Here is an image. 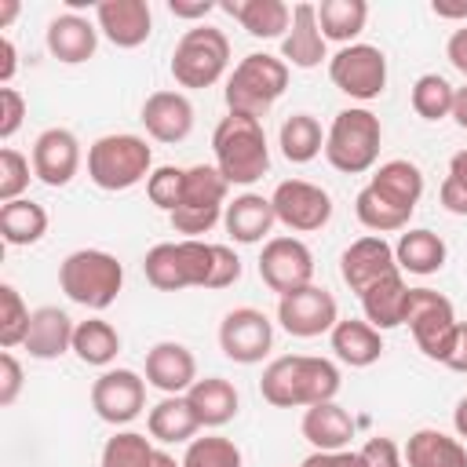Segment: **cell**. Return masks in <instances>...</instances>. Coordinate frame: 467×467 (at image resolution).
<instances>
[{
	"label": "cell",
	"mask_w": 467,
	"mask_h": 467,
	"mask_svg": "<svg viewBox=\"0 0 467 467\" xmlns=\"http://www.w3.org/2000/svg\"><path fill=\"white\" fill-rule=\"evenodd\" d=\"M259 394L274 409H310L321 401H336L339 394V368L328 358L310 354H285L263 368Z\"/></svg>",
	"instance_id": "6da1fadb"
},
{
	"label": "cell",
	"mask_w": 467,
	"mask_h": 467,
	"mask_svg": "<svg viewBox=\"0 0 467 467\" xmlns=\"http://www.w3.org/2000/svg\"><path fill=\"white\" fill-rule=\"evenodd\" d=\"M212 153L215 168L230 186H252L270 171V146L263 120L244 113H226L212 131Z\"/></svg>",
	"instance_id": "7a4b0ae2"
},
{
	"label": "cell",
	"mask_w": 467,
	"mask_h": 467,
	"mask_svg": "<svg viewBox=\"0 0 467 467\" xmlns=\"http://www.w3.org/2000/svg\"><path fill=\"white\" fill-rule=\"evenodd\" d=\"M58 288L66 299L88 310H106L124 288V266L102 248H77L58 266Z\"/></svg>",
	"instance_id": "3957f363"
},
{
	"label": "cell",
	"mask_w": 467,
	"mask_h": 467,
	"mask_svg": "<svg viewBox=\"0 0 467 467\" xmlns=\"http://www.w3.org/2000/svg\"><path fill=\"white\" fill-rule=\"evenodd\" d=\"M150 175H153V150L139 135L128 131L102 135L88 146V179L106 193L131 190Z\"/></svg>",
	"instance_id": "277c9868"
},
{
	"label": "cell",
	"mask_w": 467,
	"mask_h": 467,
	"mask_svg": "<svg viewBox=\"0 0 467 467\" xmlns=\"http://www.w3.org/2000/svg\"><path fill=\"white\" fill-rule=\"evenodd\" d=\"M285 88H288V62L266 51H252L234 66L226 80V106L230 113L263 120L270 106L285 95Z\"/></svg>",
	"instance_id": "5b68a950"
},
{
	"label": "cell",
	"mask_w": 467,
	"mask_h": 467,
	"mask_svg": "<svg viewBox=\"0 0 467 467\" xmlns=\"http://www.w3.org/2000/svg\"><path fill=\"white\" fill-rule=\"evenodd\" d=\"M379 142H383V124L372 109L365 106H350L339 109L325 131V157L336 171L343 175H361L376 164L379 157Z\"/></svg>",
	"instance_id": "8992f818"
},
{
	"label": "cell",
	"mask_w": 467,
	"mask_h": 467,
	"mask_svg": "<svg viewBox=\"0 0 467 467\" xmlns=\"http://www.w3.org/2000/svg\"><path fill=\"white\" fill-rule=\"evenodd\" d=\"M212 259H215V244L197 241V237H182V241L153 244L142 259V270H146V281L157 292L208 288Z\"/></svg>",
	"instance_id": "52a82bcc"
},
{
	"label": "cell",
	"mask_w": 467,
	"mask_h": 467,
	"mask_svg": "<svg viewBox=\"0 0 467 467\" xmlns=\"http://www.w3.org/2000/svg\"><path fill=\"white\" fill-rule=\"evenodd\" d=\"M230 66V40L215 26H193L171 51V77L179 88H212Z\"/></svg>",
	"instance_id": "ba28073f"
},
{
	"label": "cell",
	"mask_w": 467,
	"mask_h": 467,
	"mask_svg": "<svg viewBox=\"0 0 467 467\" xmlns=\"http://www.w3.org/2000/svg\"><path fill=\"white\" fill-rule=\"evenodd\" d=\"M226 190H230V182L223 179V171L215 164H193V168H186L182 204L168 215L171 230L201 241V234H208L223 219V212H226Z\"/></svg>",
	"instance_id": "9c48e42d"
},
{
	"label": "cell",
	"mask_w": 467,
	"mask_h": 467,
	"mask_svg": "<svg viewBox=\"0 0 467 467\" xmlns=\"http://www.w3.org/2000/svg\"><path fill=\"white\" fill-rule=\"evenodd\" d=\"M405 325L416 339V347L431 361H445L456 339V310L452 303L434 292V288H409V306H405Z\"/></svg>",
	"instance_id": "30bf717a"
},
{
	"label": "cell",
	"mask_w": 467,
	"mask_h": 467,
	"mask_svg": "<svg viewBox=\"0 0 467 467\" xmlns=\"http://www.w3.org/2000/svg\"><path fill=\"white\" fill-rule=\"evenodd\" d=\"M328 77L343 95L368 102L387 88V55L372 44H347L328 58Z\"/></svg>",
	"instance_id": "8fae6325"
},
{
	"label": "cell",
	"mask_w": 467,
	"mask_h": 467,
	"mask_svg": "<svg viewBox=\"0 0 467 467\" xmlns=\"http://www.w3.org/2000/svg\"><path fill=\"white\" fill-rule=\"evenodd\" d=\"M277 321L296 339H314L321 332H332L339 321L336 296L321 285H303L288 296H277Z\"/></svg>",
	"instance_id": "7c38bea8"
},
{
	"label": "cell",
	"mask_w": 467,
	"mask_h": 467,
	"mask_svg": "<svg viewBox=\"0 0 467 467\" xmlns=\"http://www.w3.org/2000/svg\"><path fill=\"white\" fill-rule=\"evenodd\" d=\"M274 215L281 226L296 230V234H314L332 219V197L328 190L306 182V179H285L277 182V190L270 193Z\"/></svg>",
	"instance_id": "4fadbf2b"
},
{
	"label": "cell",
	"mask_w": 467,
	"mask_h": 467,
	"mask_svg": "<svg viewBox=\"0 0 467 467\" xmlns=\"http://www.w3.org/2000/svg\"><path fill=\"white\" fill-rule=\"evenodd\" d=\"M259 277L277 296L314 285V252L299 237H270L259 252Z\"/></svg>",
	"instance_id": "5bb4252c"
},
{
	"label": "cell",
	"mask_w": 467,
	"mask_h": 467,
	"mask_svg": "<svg viewBox=\"0 0 467 467\" xmlns=\"http://www.w3.org/2000/svg\"><path fill=\"white\" fill-rule=\"evenodd\" d=\"M274 347V325L255 306H234L219 321V350L237 365H255Z\"/></svg>",
	"instance_id": "9a60e30c"
},
{
	"label": "cell",
	"mask_w": 467,
	"mask_h": 467,
	"mask_svg": "<svg viewBox=\"0 0 467 467\" xmlns=\"http://www.w3.org/2000/svg\"><path fill=\"white\" fill-rule=\"evenodd\" d=\"M146 405V379L135 368H106L91 383V409L99 420L124 427L131 423Z\"/></svg>",
	"instance_id": "2e32d148"
},
{
	"label": "cell",
	"mask_w": 467,
	"mask_h": 467,
	"mask_svg": "<svg viewBox=\"0 0 467 467\" xmlns=\"http://www.w3.org/2000/svg\"><path fill=\"white\" fill-rule=\"evenodd\" d=\"M33 175L44 186H69L80 171V139L69 128H47L33 142Z\"/></svg>",
	"instance_id": "e0dca14e"
},
{
	"label": "cell",
	"mask_w": 467,
	"mask_h": 467,
	"mask_svg": "<svg viewBox=\"0 0 467 467\" xmlns=\"http://www.w3.org/2000/svg\"><path fill=\"white\" fill-rule=\"evenodd\" d=\"M95 26L113 47H139L153 33V11L146 0H99Z\"/></svg>",
	"instance_id": "ac0fdd59"
},
{
	"label": "cell",
	"mask_w": 467,
	"mask_h": 467,
	"mask_svg": "<svg viewBox=\"0 0 467 467\" xmlns=\"http://www.w3.org/2000/svg\"><path fill=\"white\" fill-rule=\"evenodd\" d=\"M398 270V259H394V248L379 237V234H368V237H358L354 244L343 248L339 255V277L347 281L350 292H365L372 281L387 277Z\"/></svg>",
	"instance_id": "d6986e66"
},
{
	"label": "cell",
	"mask_w": 467,
	"mask_h": 467,
	"mask_svg": "<svg viewBox=\"0 0 467 467\" xmlns=\"http://www.w3.org/2000/svg\"><path fill=\"white\" fill-rule=\"evenodd\" d=\"M146 383L161 394H186L197 383V358L175 339H161L146 350Z\"/></svg>",
	"instance_id": "ffe728a7"
},
{
	"label": "cell",
	"mask_w": 467,
	"mask_h": 467,
	"mask_svg": "<svg viewBox=\"0 0 467 467\" xmlns=\"http://www.w3.org/2000/svg\"><path fill=\"white\" fill-rule=\"evenodd\" d=\"M142 124L157 142H182L193 131V102L182 91H153L142 102Z\"/></svg>",
	"instance_id": "44dd1931"
},
{
	"label": "cell",
	"mask_w": 467,
	"mask_h": 467,
	"mask_svg": "<svg viewBox=\"0 0 467 467\" xmlns=\"http://www.w3.org/2000/svg\"><path fill=\"white\" fill-rule=\"evenodd\" d=\"M281 58L296 69H314L328 58L325 51V33L317 26V7L314 4H296L292 7V26L281 40Z\"/></svg>",
	"instance_id": "7402d4cb"
},
{
	"label": "cell",
	"mask_w": 467,
	"mask_h": 467,
	"mask_svg": "<svg viewBox=\"0 0 467 467\" xmlns=\"http://www.w3.org/2000/svg\"><path fill=\"white\" fill-rule=\"evenodd\" d=\"M99 47V26L77 11H66L58 18L47 22V51L66 62V66H80L95 55Z\"/></svg>",
	"instance_id": "603a6c76"
},
{
	"label": "cell",
	"mask_w": 467,
	"mask_h": 467,
	"mask_svg": "<svg viewBox=\"0 0 467 467\" xmlns=\"http://www.w3.org/2000/svg\"><path fill=\"white\" fill-rule=\"evenodd\" d=\"M73 332H77V325H73V317L66 310H58V306H36L33 317H29V332H26V343L22 347L36 361H55L66 350H73Z\"/></svg>",
	"instance_id": "cb8c5ba5"
},
{
	"label": "cell",
	"mask_w": 467,
	"mask_h": 467,
	"mask_svg": "<svg viewBox=\"0 0 467 467\" xmlns=\"http://www.w3.org/2000/svg\"><path fill=\"white\" fill-rule=\"evenodd\" d=\"M361 310H365V321L372 325V328H379V332H387V328H398V325H405V306H409V285H405V277H401V270H394V274H387V277H379V281H372L361 296Z\"/></svg>",
	"instance_id": "d4e9b609"
},
{
	"label": "cell",
	"mask_w": 467,
	"mask_h": 467,
	"mask_svg": "<svg viewBox=\"0 0 467 467\" xmlns=\"http://www.w3.org/2000/svg\"><path fill=\"white\" fill-rule=\"evenodd\" d=\"M219 7L237 18L241 29L255 40H285L292 26V7L285 0H226Z\"/></svg>",
	"instance_id": "484cf974"
},
{
	"label": "cell",
	"mask_w": 467,
	"mask_h": 467,
	"mask_svg": "<svg viewBox=\"0 0 467 467\" xmlns=\"http://www.w3.org/2000/svg\"><path fill=\"white\" fill-rule=\"evenodd\" d=\"M299 431L317 452H339L354 438V416L336 401H321V405H310L303 412Z\"/></svg>",
	"instance_id": "4316f807"
},
{
	"label": "cell",
	"mask_w": 467,
	"mask_h": 467,
	"mask_svg": "<svg viewBox=\"0 0 467 467\" xmlns=\"http://www.w3.org/2000/svg\"><path fill=\"white\" fill-rule=\"evenodd\" d=\"M274 223H277L274 204H270V197H263V193H241V197H234V201L226 204V212H223V226H226V234H230L237 244H259V241L274 230Z\"/></svg>",
	"instance_id": "83f0119b"
},
{
	"label": "cell",
	"mask_w": 467,
	"mask_h": 467,
	"mask_svg": "<svg viewBox=\"0 0 467 467\" xmlns=\"http://www.w3.org/2000/svg\"><path fill=\"white\" fill-rule=\"evenodd\" d=\"M328 339H332L336 358L350 368H368L383 354V332L358 317H339L336 328L328 332Z\"/></svg>",
	"instance_id": "f1b7e54d"
},
{
	"label": "cell",
	"mask_w": 467,
	"mask_h": 467,
	"mask_svg": "<svg viewBox=\"0 0 467 467\" xmlns=\"http://www.w3.org/2000/svg\"><path fill=\"white\" fill-rule=\"evenodd\" d=\"M146 431H150L153 441L175 445V441H193V434L201 431V420H197V412L190 409L186 394H164V398L150 409Z\"/></svg>",
	"instance_id": "f546056e"
},
{
	"label": "cell",
	"mask_w": 467,
	"mask_h": 467,
	"mask_svg": "<svg viewBox=\"0 0 467 467\" xmlns=\"http://www.w3.org/2000/svg\"><path fill=\"white\" fill-rule=\"evenodd\" d=\"M405 467H467V449L445 431L420 427L405 441Z\"/></svg>",
	"instance_id": "4dcf8cb0"
},
{
	"label": "cell",
	"mask_w": 467,
	"mask_h": 467,
	"mask_svg": "<svg viewBox=\"0 0 467 467\" xmlns=\"http://www.w3.org/2000/svg\"><path fill=\"white\" fill-rule=\"evenodd\" d=\"M186 401H190V409L197 412L201 427H223V423H230V420L237 416V405H241L237 387H234L230 379H223V376H204V379H197V383L186 390Z\"/></svg>",
	"instance_id": "1f68e13d"
},
{
	"label": "cell",
	"mask_w": 467,
	"mask_h": 467,
	"mask_svg": "<svg viewBox=\"0 0 467 467\" xmlns=\"http://www.w3.org/2000/svg\"><path fill=\"white\" fill-rule=\"evenodd\" d=\"M99 467H182V463H175L171 452L157 449L153 438L135 434V431H120L102 445Z\"/></svg>",
	"instance_id": "d6a6232c"
},
{
	"label": "cell",
	"mask_w": 467,
	"mask_h": 467,
	"mask_svg": "<svg viewBox=\"0 0 467 467\" xmlns=\"http://www.w3.org/2000/svg\"><path fill=\"white\" fill-rule=\"evenodd\" d=\"M368 186H372L376 193H383L390 204L416 212V204H420V197H423V171H420L412 161H401V157H398V161L379 164V168L372 171Z\"/></svg>",
	"instance_id": "836d02e7"
},
{
	"label": "cell",
	"mask_w": 467,
	"mask_h": 467,
	"mask_svg": "<svg viewBox=\"0 0 467 467\" xmlns=\"http://www.w3.org/2000/svg\"><path fill=\"white\" fill-rule=\"evenodd\" d=\"M445 255H449L445 241H441L434 230H423V226H420V230L401 234V237H398V244H394L398 270H409V274H420V277L438 274V270L445 266Z\"/></svg>",
	"instance_id": "e575fe53"
},
{
	"label": "cell",
	"mask_w": 467,
	"mask_h": 467,
	"mask_svg": "<svg viewBox=\"0 0 467 467\" xmlns=\"http://www.w3.org/2000/svg\"><path fill=\"white\" fill-rule=\"evenodd\" d=\"M44 234H47V208L44 204H36L29 197H18L11 204H0V237L11 248L36 244Z\"/></svg>",
	"instance_id": "d590c367"
},
{
	"label": "cell",
	"mask_w": 467,
	"mask_h": 467,
	"mask_svg": "<svg viewBox=\"0 0 467 467\" xmlns=\"http://www.w3.org/2000/svg\"><path fill=\"white\" fill-rule=\"evenodd\" d=\"M368 22V4L365 0H321L317 4V26L325 33V40L336 44H354V36L365 29Z\"/></svg>",
	"instance_id": "8d00e7d4"
},
{
	"label": "cell",
	"mask_w": 467,
	"mask_h": 467,
	"mask_svg": "<svg viewBox=\"0 0 467 467\" xmlns=\"http://www.w3.org/2000/svg\"><path fill=\"white\" fill-rule=\"evenodd\" d=\"M277 142H281V153L292 164H306L325 150V131H321L314 113H292V117L281 120Z\"/></svg>",
	"instance_id": "74e56055"
},
{
	"label": "cell",
	"mask_w": 467,
	"mask_h": 467,
	"mask_svg": "<svg viewBox=\"0 0 467 467\" xmlns=\"http://www.w3.org/2000/svg\"><path fill=\"white\" fill-rule=\"evenodd\" d=\"M120 350V332L102 321V317H88L77 325L73 332V354L84 361V365H95V368H106Z\"/></svg>",
	"instance_id": "f35d334b"
},
{
	"label": "cell",
	"mask_w": 467,
	"mask_h": 467,
	"mask_svg": "<svg viewBox=\"0 0 467 467\" xmlns=\"http://www.w3.org/2000/svg\"><path fill=\"white\" fill-rule=\"evenodd\" d=\"M354 212H358V219H361V226H368L372 234H394V230H405L409 226V219H412V212L409 208H398V204H390L383 193H376L372 186H361L358 190V197H354Z\"/></svg>",
	"instance_id": "ab89813d"
},
{
	"label": "cell",
	"mask_w": 467,
	"mask_h": 467,
	"mask_svg": "<svg viewBox=\"0 0 467 467\" xmlns=\"http://www.w3.org/2000/svg\"><path fill=\"white\" fill-rule=\"evenodd\" d=\"M452 102H456V88L441 77V73H423L412 84V109L423 120H445L452 117Z\"/></svg>",
	"instance_id": "60d3db41"
},
{
	"label": "cell",
	"mask_w": 467,
	"mask_h": 467,
	"mask_svg": "<svg viewBox=\"0 0 467 467\" xmlns=\"http://www.w3.org/2000/svg\"><path fill=\"white\" fill-rule=\"evenodd\" d=\"M182 467H241V449L223 434H204L186 441V452L179 460Z\"/></svg>",
	"instance_id": "b9f144b4"
},
{
	"label": "cell",
	"mask_w": 467,
	"mask_h": 467,
	"mask_svg": "<svg viewBox=\"0 0 467 467\" xmlns=\"http://www.w3.org/2000/svg\"><path fill=\"white\" fill-rule=\"evenodd\" d=\"M29 317H33V310L22 303L18 288H15V285H0V347H4V350L26 343Z\"/></svg>",
	"instance_id": "7bdbcfd3"
},
{
	"label": "cell",
	"mask_w": 467,
	"mask_h": 467,
	"mask_svg": "<svg viewBox=\"0 0 467 467\" xmlns=\"http://www.w3.org/2000/svg\"><path fill=\"white\" fill-rule=\"evenodd\" d=\"M182 186H186V168H175V164H161L153 168V175L146 179V197L161 208V212H175L182 204Z\"/></svg>",
	"instance_id": "ee69618b"
},
{
	"label": "cell",
	"mask_w": 467,
	"mask_h": 467,
	"mask_svg": "<svg viewBox=\"0 0 467 467\" xmlns=\"http://www.w3.org/2000/svg\"><path fill=\"white\" fill-rule=\"evenodd\" d=\"M29 168H33V161L22 157L18 150H11V146L0 150V204H11V201H18L26 193Z\"/></svg>",
	"instance_id": "f6af8a7d"
},
{
	"label": "cell",
	"mask_w": 467,
	"mask_h": 467,
	"mask_svg": "<svg viewBox=\"0 0 467 467\" xmlns=\"http://www.w3.org/2000/svg\"><path fill=\"white\" fill-rule=\"evenodd\" d=\"M445 212L452 215H467V150H456L452 161H449V175L438 190Z\"/></svg>",
	"instance_id": "bcb514c9"
},
{
	"label": "cell",
	"mask_w": 467,
	"mask_h": 467,
	"mask_svg": "<svg viewBox=\"0 0 467 467\" xmlns=\"http://www.w3.org/2000/svg\"><path fill=\"white\" fill-rule=\"evenodd\" d=\"M241 281V259L230 244H215V259H212V277L208 288H230Z\"/></svg>",
	"instance_id": "7dc6e473"
},
{
	"label": "cell",
	"mask_w": 467,
	"mask_h": 467,
	"mask_svg": "<svg viewBox=\"0 0 467 467\" xmlns=\"http://www.w3.org/2000/svg\"><path fill=\"white\" fill-rule=\"evenodd\" d=\"M358 452L365 467H405V452L390 438H368Z\"/></svg>",
	"instance_id": "c3c4849f"
},
{
	"label": "cell",
	"mask_w": 467,
	"mask_h": 467,
	"mask_svg": "<svg viewBox=\"0 0 467 467\" xmlns=\"http://www.w3.org/2000/svg\"><path fill=\"white\" fill-rule=\"evenodd\" d=\"M26 117V99L15 88H0V139H11L22 128Z\"/></svg>",
	"instance_id": "681fc988"
},
{
	"label": "cell",
	"mask_w": 467,
	"mask_h": 467,
	"mask_svg": "<svg viewBox=\"0 0 467 467\" xmlns=\"http://www.w3.org/2000/svg\"><path fill=\"white\" fill-rule=\"evenodd\" d=\"M18 390H22V365L11 350L0 354V405H15L18 401Z\"/></svg>",
	"instance_id": "f907efd6"
},
{
	"label": "cell",
	"mask_w": 467,
	"mask_h": 467,
	"mask_svg": "<svg viewBox=\"0 0 467 467\" xmlns=\"http://www.w3.org/2000/svg\"><path fill=\"white\" fill-rule=\"evenodd\" d=\"M299 467H365L361 463V452H350V449H339V452H310Z\"/></svg>",
	"instance_id": "816d5d0a"
},
{
	"label": "cell",
	"mask_w": 467,
	"mask_h": 467,
	"mask_svg": "<svg viewBox=\"0 0 467 467\" xmlns=\"http://www.w3.org/2000/svg\"><path fill=\"white\" fill-rule=\"evenodd\" d=\"M441 365H445V368H452V372H467V321H460V325H456L452 350H449V358H445Z\"/></svg>",
	"instance_id": "f5cc1de1"
},
{
	"label": "cell",
	"mask_w": 467,
	"mask_h": 467,
	"mask_svg": "<svg viewBox=\"0 0 467 467\" xmlns=\"http://www.w3.org/2000/svg\"><path fill=\"white\" fill-rule=\"evenodd\" d=\"M445 55H449L452 69H460V73L467 77V26L452 29V36H449V44H445Z\"/></svg>",
	"instance_id": "db71d44e"
},
{
	"label": "cell",
	"mask_w": 467,
	"mask_h": 467,
	"mask_svg": "<svg viewBox=\"0 0 467 467\" xmlns=\"http://www.w3.org/2000/svg\"><path fill=\"white\" fill-rule=\"evenodd\" d=\"M219 4H212V0H193V4H186V0H168V11L175 15V18H204L208 11H215Z\"/></svg>",
	"instance_id": "11a10c76"
},
{
	"label": "cell",
	"mask_w": 467,
	"mask_h": 467,
	"mask_svg": "<svg viewBox=\"0 0 467 467\" xmlns=\"http://www.w3.org/2000/svg\"><path fill=\"white\" fill-rule=\"evenodd\" d=\"M15 69H18V51H15V44H11L7 36H0V84H4V88L11 84Z\"/></svg>",
	"instance_id": "9f6ffc18"
},
{
	"label": "cell",
	"mask_w": 467,
	"mask_h": 467,
	"mask_svg": "<svg viewBox=\"0 0 467 467\" xmlns=\"http://www.w3.org/2000/svg\"><path fill=\"white\" fill-rule=\"evenodd\" d=\"M431 11H434L438 18H460V22L467 26V0H434Z\"/></svg>",
	"instance_id": "6f0895ef"
},
{
	"label": "cell",
	"mask_w": 467,
	"mask_h": 467,
	"mask_svg": "<svg viewBox=\"0 0 467 467\" xmlns=\"http://www.w3.org/2000/svg\"><path fill=\"white\" fill-rule=\"evenodd\" d=\"M452 120L467 131V84L463 88H456V102H452Z\"/></svg>",
	"instance_id": "680465c9"
},
{
	"label": "cell",
	"mask_w": 467,
	"mask_h": 467,
	"mask_svg": "<svg viewBox=\"0 0 467 467\" xmlns=\"http://www.w3.org/2000/svg\"><path fill=\"white\" fill-rule=\"evenodd\" d=\"M452 427H456V438H467V398L456 401V409H452Z\"/></svg>",
	"instance_id": "91938a15"
},
{
	"label": "cell",
	"mask_w": 467,
	"mask_h": 467,
	"mask_svg": "<svg viewBox=\"0 0 467 467\" xmlns=\"http://www.w3.org/2000/svg\"><path fill=\"white\" fill-rule=\"evenodd\" d=\"M15 15H18V0H0V29H7Z\"/></svg>",
	"instance_id": "94428289"
}]
</instances>
